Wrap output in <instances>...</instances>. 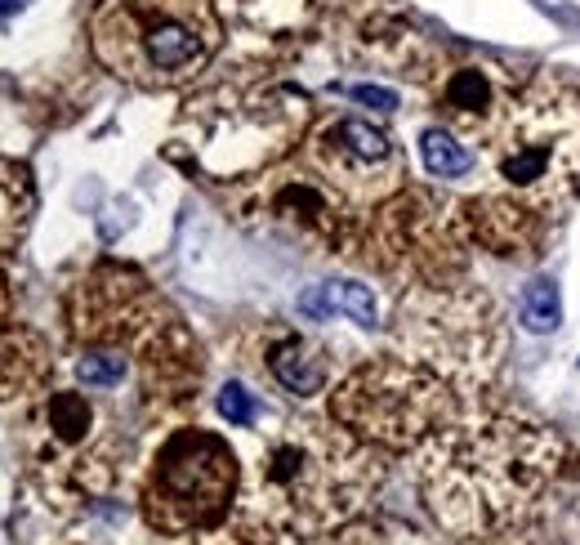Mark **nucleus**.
Wrapping results in <instances>:
<instances>
[{
    "mask_svg": "<svg viewBox=\"0 0 580 545\" xmlns=\"http://www.w3.org/2000/svg\"><path fill=\"white\" fill-rule=\"evenodd\" d=\"M32 214H36L32 170L14 157H0V255H10L28 238Z\"/></svg>",
    "mask_w": 580,
    "mask_h": 545,
    "instance_id": "nucleus-18",
    "label": "nucleus"
},
{
    "mask_svg": "<svg viewBox=\"0 0 580 545\" xmlns=\"http://www.w3.org/2000/svg\"><path fill=\"white\" fill-rule=\"evenodd\" d=\"M23 457L50 496L94 501L122 474L126 439L89 389H54L23 416Z\"/></svg>",
    "mask_w": 580,
    "mask_h": 545,
    "instance_id": "nucleus-7",
    "label": "nucleus"
},
{
    "mask_svg": "<svg viewBox=\"0 0 580 545\" xmlns=\"http://www.w3.org/2000/svg\"><path fill=\"white\" fill-rule=\"evenodd\" d=\"M10 113H14V103H10V98H0V122H6Z\"/></svg>",
    "mask_w": 580,
    "mask_h": 545,
    "instance_id": "nucleus-26",
    "label": "nucleus"
},
{
    "mask_svg": "<svg viewBox=\"0 0 580 545\" xmlns=\"http://www.w3.org/2000/svg\"><path fill=\"white\" fill-rule=\"evenodd\" d=\"M464 224H470V242L496 255H531L549 229L545 214L514 201L509 192H487V197L464 201Z\"/></svg>",
    "mask_w": 580,
    "mask_h": 545,
    "instance_id": "nucleus-16",
    "label": "nucleus"
},
{
    "mask_svg": "<svg viewBox=\"0 0 580 545\" xmlns=\"http://www.w3.org/2000/svg\"><path fill=\"white\" fill-rule=\"evenodd\" d=\"M308 545H393V536L384 527H371V523H344V527H335Z\"/></svg>",
    "mask_w": 580,
    "mask_h": 545,
    "instance_id": "nucleus-23",
    "label": "nucleus"
},
{
    "mask_svg": "<svg viewBox=\"0 0 580 545\" xmlns=\"http://www.w3.org/2000/svg\"><path fill=\"white\" fill-rule=\"evenodd\" d=\"M223 45L210 0H98L89 14L94 59L139 90L192 81Z\"/></svg>",
    "mask_w": 580,
    "mask_h": 545,
    "instance_id": "nucleus-6",
    "label": "nucleus"
},
{
    "mask_svg": "<svg viewBox=\"0 0 580 545\" xmlns=\"http://www.w3.org/2000/svg\"><path fill=\"white\" fill-rule=\"evenodd\" d=\"M242 488L238 452L210 429H175L144 479V518L166 536L205 532L228 518Z\"/></svg>",
    "mask_w": 580,
    "mask_h": 545,
    "instance_id": "nucleus-10",
    "label": "nucleus"
},
{
    "mask_svg": "<svg viewBox=\"0 0 580 545\" xmlns=\"http://www.w3.org/2000/svg\"><path fill=\"white\" fill-rule=\"evenodd\" d=\"M330 420L371 448L407 452L455 420V389L411 358H376L335 385Z\"/></svg>",
    "mask_w": 580,
    "mask_h": 545,
    "instance_id": "nucleus-9",
    "label": "nucleus"
},
{
    "mask_svg": "<svg viewBox=\"0 0 580 545\" xmlns=\"http://www.w3.org/2000/svg\"><path fill=\"white\" fill-rule=\"evenodd\" d=\"M518 85L523 81L514 72H505L500 63H464V67L442 72L433 103H437V113H442L451 135L487 144L496 135L500 117L509 113Z\"/></svg>",
    "mask_w": 580,
    "mask_h": 545,
    "instance_id": "nucleus-14",
    "label": "nucleus"
},
{
    "mask_svg": "<svg viewBox=\"0 0 580 545\" xmlns=\"http://www.w3.org/2000/svg\"><path fill=\"white\" fill-rule=\"evenodd\" d=\"M313 122L308 94L282 81H228L183 103L175 157L214 179L246 184L291 157Z\"/></svg>",
    "mask_w": 580,
    "mask_h": 545,
    "instance_id": "nucleus-4",
    "label": "nucleus"
},
{
    "mask_svg": "<svg viewBox=\"0 0 580 545\" xmlns=\"http://www.w3.org/2000/svg\"><path fill=\"white\" fill-rule=\"evenodd\" d=\"M420 161L433 179H460L474 170V153L460 135H451L446 126H429L420 135Z\"/></svg>",
    "mask_w": 580,
    "mask_h": 545,
    "instance_id": "nucleus-20",
    "label": "nucleus"
},
{
    "mask_svg": "<svg viewBox=\"0 0 580 545\" xmlns=\"http://www.w3.org/2000/svg\"><path fill=\"white\" fill-rule=\"evenodd\" d=\"M304 166L358 214L407 188V161L389 130L367 117H335L304 144Z\"/></svg>",
    "mask_w": 580,
    "mask_h": 545,
    "instance_id": "nucleus-13",
    "label": "nucleus"
},
{
    "mask_svg": "<svg viewBox=\"0 0 580 545\" xmlns=\"http://www.w3.org/2000/svg\"><path fill=\"white\" fill-rule=\"evenodd\" d=\"M518 322L527 326L531 336H549V332H558V322H562V300H558V286H553L549 277H531V282L523 286Z\"/></svg>",
    "mask_w": 580,
    "mask_h": 545,
    "instance_id": "nucleus-21",
    "label": "nucleus"
},
{
    "mask_svg": "<svg viewBox=\"0 0 580 545\" xmlns=\"http://www.w3.org/2000/svg\"><path fill=\"white\" fill-rule=\"evenodd\" d=\"M10 6H19V0H0V10H10Z\"/></svg>",
    "mask_w": 580,
    "mask_h": 545,
    "instance_id": "nucleus-27",
    "label": "nucleus"
},
{
    "mask_svg": "<svg viewBox=\"0 0 580 545\" xmlns=\"http://www.w3.org/2000/svg\"><path fill=\"white\" fill-rule=\"evenodd\" d=\"M354 206L330 192L308 166H273L238 188V220L295 242L317 255H339L354 247Z\"/></svg>",
    "mask_w": 580,
    "mask_h": 545,
    "instance_id": "nucleus-12",
    "label": "nucleus"
},
{
    "mask_svg": "<svg viewBox=\"0 0 580 545\" xmlns=\"http://www.w3.org/2000/svg\"><path fill=\"white\" fill-rule=\"evenodd\" d=\"M50 345L28 332V326H6L0 332V425L23 420L50 380Z\"/></svg>",
    "mask_w": 580,
    "mask_h": 545,
    "instance_id": "nucleus-15",
    "label": "nucleus"
},
{
    "mask_svg": "<svg viewBox=\"0 0 580 545\" xmlns=\"http://www.w3.org/2000/svg\"><path fill=\"white\" fill-rule=\"evenodd\" d=\"M354 103H367V107H376V113H398V94L389 90V85H348L344 90Z\"/></svg>",
    "mask_w": 580,
    "mask_h": 545,
    "instance_id": "nucleus-24",
    "label": "nucleus"
},
{
    "mask_svg": "<svg viewBox=\"0 0 580 545\" xmlns=\"http://www.w3.org/2000/svg\"><path fill=\"white\" fill-rule=\"evenodd\" d=\"M464 247H470L464 206L424 188H402L376 206V224L367 238V251H376L371 260L389 273H402L411 286L460 282Z\"/></svg>",
    "mask_w": 580,
    "mask_h": 545,
    "instance_id": "nucleus-11",
    "label": "nucleus"
},
{
    "mask_svg": "<svg viewBox=\"0 0 580 545\" xmlns=\"http://www.w3.org/2000/svg\"><path fill=\"white\" fill-rule=\"evenodd\" d=\"M562 465V443L527 420L446 425L420 452V492L451 536H496L514 527Z\"/></svg>",
    "mask_w": 580,
    "mask_h": 545,
    "instance_id": "nucleus-1",
    "label": "nucleus"
},
{
    "mask_svg": "<svg viewBox=\"0 0 580 545\" xmlns=\"http://www.w3.org/2000/svg\"><path fill=\"white\" fill-rule=\"evenodd\" d=\"M10 313H14V300H10V282H6V273H0V332L10 326Z\"/></svg>",
    "mask_w": 580,
    "mask_h": 545,
    "instance_id": "nucleus-25",
    "label": "nucleus"
},
{
    "mask_svg": "<svg viewBox=\"0 0 580 545\" xmlns=\"http://www.w3.org/2000/svg\"><path fill=\"white\" fill-rule=\"evenodd\" d=\"M496 192L531 206L553 224L580 188V94L553 76L518 85L509 113L487 139Z\"/></svg>",
    "mask_w": 580,
    "mask_h": 545,
    "instance_id": "nucleus-5",
    "label": "nucleus"
},
{
    "mask_svg": "<svg viewBox=\"0 0 580 545\" xmlns=\"http://www.w3.org/2000/svg\"><path fill=\"white\" fill-rule=\"evenodd\" d=\"M214 407H219V416H223L228 425H238V429H251V425L260 420V402H255V394H246V385H238V380L219 389Z\"/></svg>",
    "mask_w": 580,
    "mask_h": 545,
    "instance_id": "nucleus-22",
    "label": "nucleus"
},
{
    "mask_svg": "<svg viewBox=\"0 0 580 545\" xmlns=\"http://www.w3.org/2000/svg\"><path fill=\"white\" fill-rule=\"evenodd\" d=\"M299 313L304 317H330V313H344V317H354L358 326H367V332H376L380 326V304L371 295V286L362 282H321L313 291L299 295Z\"/></svg>",
    "mask_w": 580,
    "mask_h": 545,
    "instance_id": "nucleus-19",
    "label": "nucleus"
},
{
    "mask_svg": "<svg viewBox=\"0 0 580 545\" xmlns=\"http://www.w3.org/2000/svg\"><path fill=\"white\" fill-rule=\"evenodd\" d=\"M268 371L295 398H317L330 385V358H326V349L313 345V340H304V336H282L268 349Z\"/></svg>",
    "mask_w": 580,
    "mask_h": 545,
    "instance_id": "nucleus-17",
    "label": "nucleus"
},
{
    "mask_svg": "<svg viewBox=\"0 0 580 545\" xmlns=\"http://www.w3.org/2000/svg\"><path fill=\"white\" fill-rule=\"evenodd\" d=\"M67 326L76 345L130 358L148 402L179 407L201 380V358L179 313L126 264L89 269L67 295Z\"/></svg>",
    "mask_w": 580,
    "mask_h": 545,
    "instance_id": "nucleus-3",
    "label": "nucleus"
},
{
    "mask_svg": "<svg viewBox=\"0 0 580 545\" xmlns=\"http://www.w3.org/2000/svg\"><path fill=\"white\" fill-rule=\"evenodd\" d=\"M384 465L371 443L344 425L291 420L260 452L251 505L255 514L295 541H317L354 518L380 488Z\"/></svg>",
    "mask_w": 580,
    "mask_h": 545,
    "instance_id": "nucleus-2",
    "label": "nucleus"
},
{
    "mask_svg": "<svg viewBox=\"0 0 580 545\" xmlns=\"http://www.w3.org/2000/svg\"><path fill=\"white\" fill-rule=\"evenodd\" d=\"M398 345L411 363L437 371L460 389H478L500 371L505 322L487 291L442 282L411 286L398 308Z\"/></svg>",
    "mask_w": 580,
    "mask_h": 545,
    "instance_id": "nucleus-8",
    "label": "nucleus"
}]
</instances>
